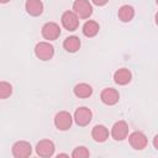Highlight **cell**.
<instances>
[{
  "label": "cell",
  "mask_w": 158,
  "mask_h": 158,
  "mask_svg": "<svg viewBox=\"0 0 158 158\" xmlns=\"http://www.w3.org/2000/svg\"><path fill=\"white\" fill-rule=\"evenodd\" d=\"M73 11L79 19H89L93 14V5L89 0H75L73 2Z\"/></svg>",
  "instance_id": "52a82bcc"
},
{
  "label": "cell",
  "mask_w": 158,
  "mask_h": 158,
  "mask_svg": "<svg viewBox=\"0 0 158 158\" xmlns=\"http://www.w3.org/2000/svg\"><path fill=\"white\" fill-rule=\"evenodd\" d=\"M90 1L96 6H104V5H106L109 2V0H90Z\"/></svg>",
  "instance_id": "44dd1931"
},
{
  "label": "cell",
  "mask_w": 158,
  "mask_h": 158,
  "mask_svg": "<svg viewBox=\"0 0 158 158\" xmlns=\"http://www.w3.org/2000/svg\"><path fill=\"white\" fill-rule=\"evenodd\" d=\"M156 2H157V5H158V0H156Z\"/></svg>",
  "instance_id": "484cf974"
},
{
  "label": "cell",
  "mask_w": 158,
  "mask_h": 158,
  "mask_svg": "<svg viewBox=\"0 0 158 158\" xmlns=\"http://www.w3.org/2000/svg\"><path fill=\"white\" fill-rule=\"evenodd\" d=\"M128 143L136 151H142L148 144V138L142 131H135L128 135Z\"/></svg>",
  "instance_id": "ba28073f"
},
{
  "label": "cell",
  "mask_w": 158,
  "mask_h": 158,
  "mask_svg": "<svg viewBox=\"0 0 158 158\" xmlns=\"http://www.w3.org/2000/svg\"><path fill=\"white\" fill-rule=\"evenodd\" d=\"M12 94V85L7 81H0V99H6Z\"/></svg>",
  "instance_id": "d6986e66"
},
{
  "label": "cell",
  "mask_w": 158,
  "mask_h": 158,
  "mask_svg": "<svg viewBox=\"0 0 158 158\" xmlns=\"http://www.w3.org/2000/svg\"><path fill=\"white\" fill-rule=\"evenodd\" d=\"M57 157L59 158V157H69V154H67V153H59V154H57Z\"/></svg>",
  "instance_id": "603a6c76"
},
{
  "label": "cell",
  "mask_w": 158,
  "mask_h": 158,
  "mask_svg": "<svg viewBox=\"0 0 158 158\" xmlns=\"http://www.w3.org/2000/svg\"><path fill=\"white\" fill-rule=\"evenodd\" d=\"M35 149H36V154H37L38 157L49 158V157H52V156L54 154L56 147H54V143H53L51 139H41V141L36 144Z\"/></svg>",
  "instance_id": "30bf717a"
},
{
  "label": "cell",
  "mask_w": 158,
  "mask_h": 158,
  "mask_svg": "<svg viewBox=\"0 0 158 158\" xmlns=\"http://www.w3.org/2000/svg\"><path fill=\"white\" fill-rule=\"evenodd\" d=\"M41 35L47 41H56L60 36V27L56 22H46L41 28Z\"/></svg>",
  "instance_id": "9c48e42d"
},
{
  "label": "cell",
  "mask_w": 158,
  "mask_h": 158,
  "mask_svg": "<svg viewBox=\"0 0 158 158\" xmlns=\"http://www.w3.org/2000/svg\"><path fill=\"white\" fill-rule=\"evenodd\" d=\"M132 80V73L127 68H120L114 73V81L118 85H127Z\"/></svg>",
  "instance_id": "4fadbf2b"
},
{
  "label": "cell",
  "mask_w": 158,
  "mask_h": 158,
  "mask_svg": "<svg viewBox=\"0 0 158 158\" xmlns=\"http://www.w3.org/2000/svg\"><path fill=\"white\" fill-rule=\"evenodd\" d=\"M128 123L125 120H118L112 125L110 135L115 141L121 142L128 137Z\"/></svg>",
  "instance_id": "7a4b0ae2"
},
{
  "label": "cell",
  "mask_w": 158,
  "mask_h": 158,
  "mask_svg": "<svg viewBox=\"0 0 158 158\" xmlns=\"http://www.w3.org/2000/svg\"><path fill=\"white\" fill-rule=\"evenodd\" d=\"M152 143H153V147H154V148L158 151V133H157V135L153 137V142H152Z\"/></svg>",
  "instance_id": "7402d4cb"
},
{
  "label": "cell",
  "mask_w": 158,
  "mask_h": 158,
  "mask_svg": "<svg viewBox=\"0 0 158 158\" xmlns=\"http://www.w3.org/2000/svg\"><path fill=\"white\" fill-rule=\"evenodd\" d=\"M91 137L95 142L102 143L109 138V128L104 125H95L91 130Z\"/></svg>",
  "instance_id": "5bb4252c"
},
{
  "label": "cell",
  "mask_w": 158,
  "mask_h": 158,
  "mask_svg": "<svg viewBox=\"0 0 158 158\" xmlns=\"http://www.w3.org/2000/svg\"><path fill=\"white\" fill-rule=\"evenodd\" d=\"M117 16L122 22H130L135 17V9L131 5H122L117 11Z\"/></svg>",
  "instance_id": "ac0fdd59"
},
{
  "label": "cell",
  "mask_w": 158,
  "mask_h": 158,
  "mask_svg": "<svg viewBox=\"0 0 158 158\" xmlns=\"http://www.w3.org/2000/svg\"><path fill=\"white\" fill-rule=\"evenodd\" d=\"M73 120L74 118L72 117V115L68 111L63 110V111H59V112L56 114L53 122H54V126H56L57 130H59V131H68L72 127Z\"/></svg>",
  "instance_id": "277c9868"
},
{
  "label": "cell",
  "mask_w": 158,
  "mask_h": 158,
  "mask_svg": "<svg viewBox=\"0 0 158 158\" xmlns=\"http://www.w3.org/2000/svg\"><path fill=\"white\" fill-rule=\"evenodd\" d=\"M75 123L80 127H85L88 126L90 122H91V118H93V112L89 107L86 106H80L75 110L74 112V116H73Z\"/></svg>",
  "instance_id": "8992f818"
},
{
  "label": "cell",
  "mask_w": 158,
  "mask_h": 158,
  "mask_svg": "<svg viewBox=\"0 0 158 158\" xmlns=\"http://www.w3.org/2000/svg\"><path fill=\"white\" fill-rule=\"evenodd\" d=\"M99 30H100L99 23H98L96 21H94V20H89V21H86V22L83 25L81 32H83V35H84L85 37L91 38V37H95V36L99 33Z\"/></svg>",
  "instance_id": "e0dca14e"
},
{
  "label": "cell",
  "mask_w": 158,
  "mask_h": 158,
  "mask_svg": "<svg viewBox=\"0 0 158 158\" xmlns=\"http://www.w3.org/2000/svg\"><path fill=\"white\" fill-rule=\"evenodd\" d=\"M11 153L15 158H28L32 154V146L27 141H17L12 144Z\"/></svg>",
  "instance_id": "5b68a950"
},
{
  "label": "cell",
  "mask_w": 158,
  "mask_h": 158,
  "mask_svg": "<svg viewBox=\"0 0 158 158\" xmlns=\"http://www.w3.org/2000/svg\"><path fill=\"white\" fill-rule=\"evenodd\" d=\"M60 22H62V26L67 30V31H75L78 30L79 27V16L72 10H67L62 14V17H60Z\"/></svg>",
  "instance_id": "3957f363"
},
{
  "label": "cell",
  "mask_w": 158,
  "mask_h": 158,
  "mask_svg": "<svg viewBox=\"0 0 158 158\" xmlns=\"http://www.w3.org/2000/svg\"><path fill=\"white\" fill-rule=\"evenodd\" d=\"M72 157L73 158H88L90 157V152L85 146H78L73 149Z\"/></svg>",
  "instance_id": "ffe728a7"
},
{
  "label": "cell",
  "mask_w": 158,
  "mask_h": 158,
  "mask_svg": "<svg viewBox=\"0 0 158 158\" xmlns=\"http://www.w3.org/2000/svg\"><path fill=\"white\" fill-rule=\"evenodd\" d=\"M154 21H156V23H157V26H158V11H157L156 15H154Z\"/></svg>",
  "instance_id": "cb8c5ba5"
},
{
  "label": "cell",
  "mask_w": 158,
  "mask_h": 158,
  "mask_svg": "<svg viewBox=\"0 0 158 158\" xmlns=\"http://www.w3.org/2000/svg\"><path fill=\"white\" fill-rule=\"evenodd\" d=\"M9 1H10V0H0L1 4H6V2H9Z\"/></svg>",
  "instance_id": "d4e9b609"
},
{
  "label": "cell",
  "mask_w": 158,
  "mask_h": 158,
  "mask_svg": "<svg viewBox=\"0 0 158 158\" xmlns=\"http://www.w3.org/2000/svg\"><path fill=\"white\" fill-rule=\"evenodd\" d=\"M100 100L102 101V104H105L107 106H114V105H116L118 102L120 94L114 88H105L100 93Z\"/></svg>",
  "instance_id": "8fae6325"
},
{
  "label": "cell",
  "mask_w": 158,
  "mask_h": 158,
  "mask_svg": "<svg viewBox=\"0 0 158 158\" xmlns=\"http://www.w3.org/2000/svg\"><path fill=\"white\" fill-rule=\"evenodd\" d=\"M73 93L79 99H86V98H90L93 95V88L88 83H79L74 86Z\"/></svg>",
  "instance_id": "9a60e30c"
},
{
  "label": "cell",
  "mask_w": 158,
  "mask_h": 158,
  "mask_svg": "<svg viewBox=\"0 0 158 158\" xmlns=\"http://www.w3.org/2000/svg\"><path fill=\"white\" fill-rule=\"evenodd\" d=\"M35 56L40 59V60H49L53 58L54 56V47L49 43V41H42L38 42L35 46Z\"/></svg>",
  "instance_id": "6da1fadb"
},
{
  "label": "cell",
  "mask_w": 158,
  "mask_h": 158,
  "mask_svg": "<svg viewBox=\"0 0 158 158\" xmlns=\"http://www.w3.org/2000/svg\"><path fill=\"white\" fill-rule=\"evenodd\" d=\"M80 46H81V42L78 36H69L63 42V48L69 53L78 52L80 49Z\"/></svg>",
  "instance_id": "2e32d148"
},
{
  "label": "cell",
  "mask_w": 158,
  "mask_h": 158,
  "mask_svg": "<svg viewBox=\"0 0 158 158\" xmlns=\"http://www.w3.org/2000/svg\"><path fill=\"white\" fill-rule=\"evenodd\" d=\"M25 10L30 16L37 17L43 12V2L41 0H26Z\"/></svg>",
  "instance_id": "7c38bea8"
}]
</instances>
